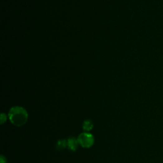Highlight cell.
Returning a JSON list of instances; mask_svg holds the SVG:
<instances>
[{
    "mask_svg": "<svg viewBox=\"0 0 163 163\" xmlns=\"http://www.w3.org/2000/svg\"><path fill=\"white\" fill-rule=\"evenodd\" d=\"M0 163H7L6 157L3 155L0 156Z\"/></svg>",
    "mask_w": 163,
    "mask_h": 163,
    "instance_id": "obj_7",
    "label": "cell"
},
{
    "mask_svg": "<svg viewBox=\"0 0 163 163\" xmlns=\"http://www.w3.org/2000/svg\"><path fill=\"white\" fill-rule=\"evenodd\" d=\"M8 118L10 122L17 127H21L26 124L28 120L27 110L21 107H13L8 112Z\"/></svg>",
    "mask_w": 163,
    "mask_h": 163,
    "instance_id": "obj_1",
    "label": "cell"
},
{
    "mask_svg": "<svg viewBox=\"0 0 163 163\" xmlns=\"http://www.w3.org/2000/svg\"><path fill=\"white\" fill-rule=\"evenodd\" d=\"M79 145L83 148L89 149L91 147L94 143V136L89 132H84L81 133L77 138Z\"/></svg>",
    "mask_w": 163,
    "mask_h": 163,
    "instance_id": "obj_2",
    "label": "cell"
},
{
    "mask_svg": "<svg viewBox=\"0 0 163 163\" xmlns=\"http://www.w3.org/2000/svg\"><path fill=\"white\" fill-rule=\"evenodd\" d=\"M93 127H94V124L93 121L89 119L85 120L82 124V128L85 132H89L93 129Z\"/></svg>",
    "mask_w": 163,
    "mask_h": 163,
    "instance_id": "obj_4",
    "label": "cell"
},
{
    "mask_svg": "<svg viewBox=\"0 0 163 163\" xmlns=\"http://www.w3.org/2000/svg\"><path fill=\"white\" fill-rule=\"evenodd\" d=\"M68 146L67 140L65 139L59 140L56 143V149L59 151H63Z\"/></svg>",
    "mask_w": 163,
    "mask_h": 163,
    "instance_id": "obj_5",
    "label": "cell"
},
{
    "mask_svg": "<svg viewBox=\"0 0 163 163\" xmlns=\"http://www.w3.org/2000/svg\"><path fill=\"white\" fill-rule=\"evenodd\" d=\"M67 143H68V149L72 152H75L77 150L79 143L77 140V138L75 137H70L67 140Z\"/></svg>",
    "mask_w": 163,
    "mask_h": 163,
    "instance_id": "obj_3",
    "label": "cell"
},
{
    "mask_svg": "<svg viewBox=\"0 0 163 163\" xmlns=\"http://www.w3.org/2000/svg\"><path fill=\"white\" fill-rule=\"evenodd\" d=\"M7 118V115L5 113H2L1 115V124H3L6 122Z\"/></svg>",
    "mask_w": 163,
    "mask_h": 163,
    "instance_id": "obj_6",
    "label": "cell"
}]
</instances>
